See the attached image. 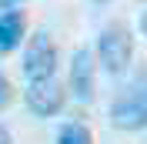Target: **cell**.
I'll use <instances>...</instances> for the list:
<instances>
[{"label":"cell","instance_id":"cell-1","mask_svg":"<svg viewBox=\"0 0 147 144\" xmlns=\"http://www.w3.org/2000/svg\"><path fill=\"white\" fill-rule=\"evenodd\" d=\"M110 124L117 131H144L147 127V74L114 101Z\"/></svg>","mask_w":147,"mask_h":144},{"label":"cell","instance_id":"cell-2","mask_svg":"<svg viewBox=\"0 0 147 144\" xmlns=\"http://www.w3.org/2000/svg\"><path fill=\"white\" fill-rule=\"evenodd\" d=\"M97 57H100V67L107 74H124L130 67V57H134L130 30L124 24H110L107 30H100V37H97Z\"/></svg>","mask_w":147,"mask_h":144},{"label":"cell","instance_id":"cell-3","mask_svg":"<svg viewBox=\"0 0 147 144\" xmlns=\"http://www.w3.org/2000/svg\"><path fill=\"white\" fill-rule=\"evenodd\" d=\"M54 71H57V47L40 30V34H34L27 40V50H24V77H27V84H34V81L54 77Z\"/></svg>","mask_w":147,"mask_h":144},{"label":"cell","instance_id":"cell-4","mask_svg":"<svg viewBox=\"0 0 147 144\" xmlns=\"http://www.w3.org/2000/svg\"><path fill=\"white\" fill-rule=\"evenodd\" d=\"M64 101H67V94H64V87H60L57 77L27 84V107L34 114H40V117H54L57 111L64 107Z\"/></svg>","mask_w":147,"mask_h":144},{"label":"cell","instance_id":"cell-5","mask_svg":"<svg viewBox=\"0 0 147 144\" xmlns=\"http://www.w3.org/2000/svg\"><path fill=\"white\" fill-rule=\"evenodd\" d=\"M70 90L77 101H94V54L87 47L74 50V60H70Z\"/></svg>","mask_w":147,"mask_h":144},{"label":"cell","instance_id":"cell-6","mask_svg":"<svg viewBox=\"0 0 147 144\" xmlns=\"http://www.w3.org/2000/svg\"><path fill=\"white\" fill-rule=\"evenodd\" d=\"M24 14L20 10H7V14H0V50L7 54V50H13V47H20V40H24Z\"/></svg>","mask_w":147,"mask_h":144},{"label":"cell","instance_id":"cell-7","mask_svg":"<svg viewBox=\"0 0 147 144\" xmlns=\"http://www.w3.org/2000/svg\"><path fill=\"white\" fill-rule=\"evenodd\" d=\"M57 144H94V137H90V131L84 124H64L60 127V134H57Z\"/></svg>","mask_w":147,"mask_h":144},{"label":"cell","instance_id":"cell-8","mask_svg":"<svg viewBox=\"0 0 147 144\" xmlns=\"http://www.w3.org/2000/svg\"><path fill=\"white\" fill-rule=\"evenodd\" d=\"M7 104H10V81L0 74V111L7 107Z\"/></svg>","mask_w":147,"mask_h":144},{"label":"cell","instance_id":"cell-9","mask_svg":"<svg viewBox=\"0 0 147 144\" xmlns=\"http://www.w3.org/2000/svg\"><path fill=\"white\" fill-rule=\"evenodd\" d=\"M0 144H13V137H10V131L3 124H0Z\"/></svg>","mask_w":147,"mask_h":144},{"label":"cell","instance_id":"cell-10","mask_svg":"<svg viewBox=\"0 0 147 144\" xmlns=\"http://www.w3.org/2000/svg\"><path fill=\"white\" fill-rule=\"evenodd\" d=\"M140 27H144V34H147V14H144V17H140Z\"/></svg>","mask_w":147,"mask_h":144},{"label":"cell","instance_id":"cell-11","mask_svg":"<svg viewBox=\"0 0 147 144\" xmlns=\"http://www.w3.org/2000/svg\"><path fill=\"white\" fill-rule=\"evenodd\" d=\"M0 3H10V0H0Z\"/></svg>","mask_w":147,"mask_h":144}]
</instances>
